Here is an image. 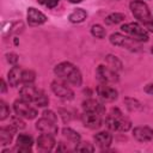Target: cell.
Returning a JSON list of instances; mask_svg holds the SVG:
<instances>
[{
    "instance_id": "obj_31",
    "label": "cell",
    "mask_w": 153,
    "mask_h": 153,
    "mask_svg": "<svg viewBox=\"0 0 153 153\" xmlns=\"http://www.w3.org/2000/svg\"><path fill=\"white\" fill-rule=\"evenodd\" d=\"M6 59H7L8 63H10V65H12V66H16V65H17V62H18V55H17V54H14V53L6 54Z\"/></svg>"
},
{
    "instance_id": "obj_8",
    "label": "cell",
    "mask_w": 153,
    "mask_h": 153,
    "mask_svg": "<svg viewBox=\"0 0 153 153\" xmlns=\"http://www.w3.org/2000/svg\"><path fill=\"white\" fill-rule=\"evenodd\" d=\"M96 76L98 79V81L100 84H115L118 81V74L116 71H114L112 68H110L109 66H98L96 69Z\"/></svg>"
},
{
    "instance_id": "obj_37",
    "label": "cell",
    "mask_w": 153,
    "mask_h": 153,
    "mask_svg": "<svg viewBox=\"0 0 153 153\" xmlns=\"http://www.w3.org/2000/svg\"><path fill=\"white\" fill-rule=\"evenodd\" d=\"M71 2H73V4H79V2H81L82 0H69Z\"/></svg>"
},
{
    "instance_id": "obj_1",
    "label": "cell",
    "mask_w": 153,
    "mask_h": 153,
    "mask_svg": "<svg viewBox=\"0 0 153 153\" xmlns=\"http://www.w3.org/2000/svg\"><path fill=\"white\" fill-rule=\"evenodd\" d=\"M54 73L60 80H63L68 85H74V86H80L82 82V76L78 67H75L71 62H61L55 66Z\"/></svg>"
},
{
    "instance_id": "obj_36",
    "label": "cell",
    "mask_w": 153,
    "mask_h": 153,
    "mask_svg": "<svg viewBox=\"0 0 153 153\" xmlns=\"http://www.w3.org/2000/svg\"><path fill=\"white\" fill-rule=\"evenodd\" d=\"M6 90H7V86H6L5 80L2 79V80H1V93H5V92H6Z\"/></svg>"
},
{
    "instance_id": "obj_2",
    "label": "cell",
    "mask_w": 153,
    "mask_h": 153,
    "mask_svg": "<svg viewBox=\"0 0 153 153\" xmlns=\"http://www.w3.org/2000/svg\"><path fill=\"white\" fill-rule=\"evenodd\" d=\"M133 16L137 19V22L149 32H153V17L146 2L141 0H134L129 5Z\"/></svg>"
},
{
    "instance_id": "obj_24",
    "label": "cell",
    "mask_w": 153,
    "mask_h": 153,
    "mask_svg": "<svg viewBox=\"0 0 153 153\" xmlns=\"http://www.w3.org/2000/svg\"><path fill=\"white\" fill-rule=\"evenodd\" d=\"M124 19H126L124 13L115 12V13L109 14V16L105 18V24H108V25H115V24H118V23L123 22Z\"/></svg>"
},
{
    "instance_id": "obj_7",
    "label": "cell",
    "mask_w": 153,
    "mask_h": 153,
    "mask_svg": "<svg viewBox=\"0 0 153 153\" xmlns=\"http://www.w3.org/2000/svg\"><path fill=\"white\" fill-rule=\"evenodd\" d=\"M30 104L31 103L25 102L22 98L17 99L13 103V110H14L16 115H18L23 118H26V120H33L37 116V110L33 106H31Z\"/></svg>"
},
{
    "instance_id": "obj_3",
    "label": "cell",
    "mask_w": 153,
    "mask_h": 153,
    "mask_svg": "<svg viewBox=\"0 0 153 153\" xmlns=\"http://www.w3.org/2000/svg\"><path fill=\"white\" fill-rule=\"evenodd\" d=\"M106 128L112 131H128L131 128V122L128 117H126L120 109L114 108L110 110L109 115H106L104 121Z\"/></svg>"
},
{
    "instance_id": "obj_35",
    "label": "cell",
    "mask_w": 153,
    "mask_h": 153,
    "mask_svg": "<svg viewBox=\"0 0 153 153\" xmlns=\"http://www.w3.org/2000/svg\"><path fill=\"white\" fill-rule=\"evenodd\" d=\"M145 91H146L147 93H149V94H153V84L147 85V86L145 87Z\"/></svg>"
},
{
    "instance_id": "obj_32",
    "label": "cell",
    "mask_w": 153,
    "mask_h": 153,
    "mask_svg": "<svg viewBox=\"0 0 153 153\" xmlns=\"http://www.w3.org/2000/svg\"><path fill=\"white\" fill-rule=\"evenodd\" d=\"M42 115H43V117H47V118H49V120H51V121H54V122L57 123V116L55 115L54 111H51V110H44Z\"/></svg>"
},
{
    "instance_id": "obj_33",
    "label": "cell",
    "mask_w": 153,
    "mask_h": 153,
    "mask_svg": "<svg viewBox=\"0 0 153 153\" xmlns=\"http://www.w3.org/2000/svg\"><path fill=\"white\" fill-rule=\"evenodd\" d=\"M59 111H60L61 117H62V121H63L65 123H67V122L71 121L72 116H71V112H69V111H67V110H65V109H59Z\"/></svg>"
},
{
    "instance_id": "obj_38",
    "label": "cell",
    "mask_w": 153,
    "mask_h": 153,
    "mask_svg": "<svg viewBox=\"0 0 153 153\" xmlns=\"http://www.w3.org/2000/svg\"><path fill=\"white\" fill-rule=\"evenodd\" d=\"M45 1H47V0H38V2L42 4V5H45Z\"/></svg>"
},
{
    "instance_id": "obj_28",
    "label": "cell",
    "mask_w": 153,
    "mask_h": 153,
    "mask_svg": "<svg viewBox=\"0 0 153 153\" xmlns=\"http://www.w3.org/2000/svg\"><path fill=\"white\" fill-rule=\"evenodd\" d=\"M74 149L78 152H93L94 147L90 142H78Z\"/></svg>"
},
{
    "instance_id": "obj_39",
    "label": "cell",
    "mask_w": 153,
    "mask_h": 153,
    "mask_svg": "<svg viewBox=\"0 0 153 153\" xmlns=\"http://www.w3.org/2000/svg\"><path fill=\"white\" fill-rule=\"evenodd\" d=\"M151 51H152V54H153V47H152V48H151Z\"/></svg>"
},
{
    "instance_id": "obj_6",
    "label": "cell",
    "mask_w": 153,
    "mask_h": 153,
    "mask_svg": "<svg viewBox=\"0 0 153 153\" xmlns=\"http://www.w3.org/2000/svg\"><path fill=\"white\" fill-rule=\"evenodd\" d=\"M110 42L116 47H122L131 51H137L140 49V42L130 38L127 35H122L118 32H115L110 36Z\"/></svg>"
},
{
    "instance_id": "obj_16",
    "label": "cell",
    "mask_w": 153,
    "mask_h": 153,
    "mask_svg": "<svg viewBox=\"0 0 153 153\" xmlns=\"http://www.w3.org/2000/svg\"><path fill=\"white\" fill-rule=\"evenodd\" d=\"M55 139L54 135L51 134H47V133H42L38 137H37V147L41 151H51L55 146Z\"/></svg>"
},
{
    "instance_id": "obj_23",
    "label": "cell",
    "mask_w": 153,
    "mask_h": 153,
    "mask_svg": "<svg viewBox=\"0 0 153 153\" xmlns=\"http://www.w3.org/2000/svg\"><path fill=\"white\" fill-rule=\"evenodd\" d=\"M105 61H106V66H109L114 71L118 72V71L122 69V62L118 60L117 56H115V55H106Z\"/></svg>"
},
{
    "instance_id": "obj_34",
    "label": "cell",
    "mask_w": 153,
    "mask_h": 153,
    "mask_svg": "<svg viewBox=\"0 0 153 153\" xmlns=\"http://www.w3.org/2000/svg\"><path fill=\"white\" fill-rule=\"evenodd\" d=\"M59 1L60 0H47L45 1V6L49 7V8H53V7H55L59 4Z\"/></svg>"
},
{
    "instance_id": "obj_19",
    "label": "cell",
    "mask_w": 153,
    "mask_h": 153,
    "mask_svg": "<svg viewBox=\"0 0 153 153\" xmlns=\"http://www.w3.org/2000/svg\"><path fill=\"white\" fill-rule=\"evenodd\" d=\"M22 75H23V69L19 66H12V68L10 69L8 74H7V79H8V84L12 87L18 86L22 82Z\"/></svg>"
},
{
    "instance_id": "obj_22",
    "label": "cell",
    "mask_w": 153,
    "mask_h": 153,
    "mask_svg": "<svg viewBox=\"0 0 153 153\" xmlns=\"http://www.w3.org/2000/svg\"><path fill=\"white\" fill-rule=\"evenodd\" d=\"M62 135H63L67 140H69V141H72V142H74V143L80 142V135H79V133L75 131V130L72 129V128L65 127V128L62 129Z\"/></svg>"
},
{
    "instance_id": "obj_26",
    "label": "cell",
    "mask_w": 153,
    "mask_h": 153,
    "mask_svg": "<svg viewBox=\"0 0 153 153\" xmlns=\"http://www.w3.org/2000/svg\"><path fill=\"white\" fill-rule=\"evenodd\" d=\"M124 104H126L127 109L130 110V111H137V110H141V108H142L140 102L134 99V98H126L124 99Z\"/></svg>"
},
{
    "instance_id": "obj_5",
    "label": "cell",
    "mask_w": 153,
    "mask_h": 153,
    "mask_svg": "<svg viewBox=\"0 0 153 153\" xmlns=\"http://www.w3.org/2000/svg\"><path fill=\"white\" fill-rule=\"evenodd\" d=\"M121 30L124 32V35L129 36L130 38L137 41V42H147L148 41V33L146 29H143L142 25L139 23H126L121 26Z\"/></svg>"
},
{
    "instance_id": "obj_11",
    "label": "cell",
    "mask_w": 153,
    "mask_h": 153,
    "mask_svg": "<svg viewBox=\"0 0 153 153\" xmlns=\"http://www.w3.org/2000/svg\"><path fill=\"white\" fill-rule=\"evenodd\" d=\"M97 94L99 96V98L103 102L106 103H111L114 100L117 99L118 97V92L115 87L110 86L109 84H100L97 86Z\"/></svg>"
},
{
    "instance_id": "obj_12",
    "label": "cell",
    "mask_w": 153,
    "mask_h": 153,
    "mask_svg": "<svg viewBox=\"0 0 153 153\" xmlns=\"http://www.w3.org/2000/svg\"><path fill=\"white\" fill-rule=\"evenodd\" d=\"M32 145H33L32 136H30L27 134H19L17 137V143H16V147L13 148V151L18 152V153H30Z\"/></svg>"
},
{
    "instance_id": "obj_9",
    "label": "cell",
    "mask_w": 153,
    "mask_h": 153,
    "mask_svg": "<svg viewBox=\"0 0 153 153\" xmlns=\"http://www.w3.org/2000/svg\"><path fill=\"white\" fill-rule=\"evenodd\" d=\"M51 91L54 92V94L63 100H71L74 98V92L73 90L68 86L67 82H65L63 80H54L51 82Z\"/></svg>"
},
{
    "instance_id": "obj_27",
    "label": "cell",
    "mask_w": 153,
    "mask_h": 153,
    "mask_svg": "<svg viewBox=\"0 0 153 153\" xmlns=\"http://www.w3.org/2000/svg\"><path fill=\"white\" fill-rule=\"evenodd\" d=\"M91 33H92V36H94L96 38H104L105 35H106V31H105V29H104L102 25L94 24V25H92V27H91Z\"/></svg>"
},
{
    "instance_id": "obj_30",
    "label": "cell",
    "mask_w": 153,
    "mask_h": 153,
    "mask_svg": "<svg viewBox=\"0 0 153 153\" xmlns=\"http://www.w3.org/2000/svg\"><path fill=\"white\" fill-rule=\"evenodd\" d=\"M8 116H10V108L7 106V104L4 100H1L0 102V120L5 121Z\"/></svg>"
},
{
    "instance_id": "obj_25",
    "label": "cell",
    "mask_w": 153,
    "mask_h": 153,
    "mask_svg": "<svg viewBox=\"0 0 153 153\" xmlns=\"http://www.w3.org/2000/svg\"><path fill=\"white\" fill-rule=\"evenodd\" d=\"M36 79V73L31 69H23V75H22V84L24 85H31L33 84Z\"/></svg>"
},
{
    "instance_id": "obj_13",
    "label": "cell",
    "mask_w": 153,
    "mask_h": 153,
    "mask_svg": "<svg viewBox=\"0 0 153 153\" xmlns=\"http://www.w3.org/2000/svg\"><path fill=\"white\" fill-rule=\"evenodd\" d=\"M36 129L39 130L41 133H47V134H51V135H55L57 134V123L47 118V117H43L39 118L37 122H36Z\"/></svg>"
},
{
    "instance_id": "obj_21",
    "label": "cell",
    "mask_w": 153,
    "mask_h": 153,
    "mask_svg": "<svg viewBox=\"0 0 153 153\" xmlns=\"http://www.w3.org/2000/svg\"><path fill=\"white\" fill-rule=\"evenodd\" d=\"M86 17H87V13H86L85 10H82V8H76V10H74V11L69 14L68 19H69L71 23H76V24H78V23L84 22V20L86 19Z\"/></svg>"
},
{
    "instance_id": "obj_4",
    "label": "cell",
    "mask_w": 153,
    "mask_h": 153,
    "mask_svg": "<svg viewBox=\"0 0 153 153\" xmlns=\"http://www.w3.org/2000/svg\"><path fill=\"white\" fill-rule=\"evenodd\" d=\"M19 96L23 100L29 102V103H35L39 108H44L49 104V99L45 96V93L43 91L36 88L32 84L24 85L19 91Z\"/></svg>"
},
{
    "instance_id": "obj_29",
    "label": "cell",
    "mask_w": 153,
    "mask_h": 153,
    "mask_svg": "<svg viewBox=\"0 0 153 153\" xmlns=\"http://www.w3.org/2000/svg\"><path fill=\"white\" fill-rule=\"evenodd\" d=\"M11 126L14 128V129H17V130H19V129H24L25 128V123H24V121L22 120V117L20 116H13L12 118H11Z\"/></svg>"
},
{
    "instance_id": "obj_17",
    "label": "cell",
    "mask_w": 153,
    "mask_h": 153,
    "mask_svg": "<svg viewBox=\"0 0 153 153\" xmlns=\"http://www.w3.org/2000/svg\"><path fill=\"white\" fill-rule=\"evenodd\" d=\"M93 140H94V143L99 147V148H102V149H106L110 145H111V142H112V135L109 133V131H99V133H97L94 136H93Z\"/></svg>"
},
{
    "instance_id": "obj_18",
    "label": "cell",
    "mask_w": 153,
    "mask_h": 153,
    "mask_svg": "<svg viewBox=\"0 0 153 153\" xmlns=\"http://www.w3.org/2000/svg\"><path fill=\"white\" fill-rule=\"evenodd\" d=\"M82 109H84V111L98 112V114H102V115L105 112V108H104V105H103L99 100H97V99H92V98L86 99V100L82 102Z\"/></svg>"
},
{
    "instance_id": "obj_14",
    "label": "cell",
    "mask_w": 153,
    "mask_h": 153,
    "mask_svg": "<svg viewBox=\"0 0 153 153\" xmlns=\"http://www.w3.org/2000/svg\"><path fill=\"white\" fill-rule=\"evenodd\" d=\"M133 136L140 142H148L153 140V129L147 126L135 127L133 129Z\"/></svg>"
},
{
    "instance_id": "obj_20",
    "label": "cell",
    "mask_w": 153,
    "mask_h": 153,
    "mask_svg": "<svg viewBox=\"0 0 153 153\" xmlns=\"http://www.w3.org/2000/svg\"><path fill=\"white\" fill-rule=\"evenodd\" d=\"M16 131H17V129H14L11 124L8 127H2L0 129V143H1V146H6V145L11 143Z\"/></svg>"
},
{
    "instance_id": "obj_10",
    "label": "cell",
    "mask_w": 153,
    "mask_h": 153,
    "mask_svg": "<svg viewBox=\"0 0 153 153\" xmlns=\"http://www.w3.org/2000/svg\"><path fill=\"white\" fill-rule=\"evenodd\" d=\"M81 122L88 129H99L103 126L102 114L84 111V114L81 115Z\"/></svg>"
},
{
    "instance_id": "obj_15",
    "label": "cell",
    "mask_w": 153,
    "mask_h": 153,
    "mask_svg": "<svg viewBox=\"0 0 153 153\" xmlns=\"http://www.w3.org/2000/svg\"><path fill=\"white\" fill-rule=\"evenodd\" d=\"M27 23L31 26H37V25H42L47 22V17L45 14H43L41 11L36 10L35 7H29L27 8Z\"/></svg>"
}]
</instances>
